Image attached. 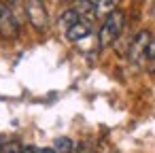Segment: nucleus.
Returning <instances> with one entry per match:
<instances>
[{
    "instance_id": "6",
    "label": "nucleus",
    "mask_w": 155,
    "mask_h": 153,
    "mask_svg": "<svg viewBox=\"0 0 155 153\" xmlns=\"http://www.w3.org/2000/svg\"><path fill=\"white\" fill-rule=\"evenodd\" d=\"M79 19H81V15H79V13H77L74 9H68V11H64V13L60 15L58 24H60L62 28H66V30H68V28H70L72 24H77Z\"/></svg>"
},
{
    "instance_id": "2",
    "label": "nucleus",
    "mask_w": 155,
    "mask_h": 153,
    "mask_svg": "<svg viewBox=\"0 0 155 153\" xmlns=\"http://www.w3.org/2000/svg\"><path fill=\"white\" fill-rule=\"evenodd\" d=\"M0 34L7 38H15L19 34V22L7 2H0Z\"/></svg>"
},
{
    "instance_id": "8",
    "label": "nucleus",
    "mask_w": 155,
    "mask_h": 153,
    "mask_svg": "<svg viewBox=\"0 0 155 153\" xmlns=\"http://www.w3.org/2000/svg\"><path fill=\"white\" fill-rule=\"evenodd\" d=\"M21 145L17 142V140H9V142H5L2 145V153H21Z\"/></svg>"
},
{
    "instance_id": "1",
    "label": "nucleus",
    "mask_w": 155,
    "mask_h": 153,
    "mask_svg": "<svg viewBox=\"0 0 155 153\" xmlns=\"http://www.w3.org/2000/svg\"><path fill=\"white\" fill-rule=\"evenodd\" d=\"M123 26H125V15L121 13V11H113V13H108L106 17H104V24H102V28H100V34H98V45L104 49V47H108V45H113L117 38H119V34L123 32Z\"/></svg>"
},
{
    "instance_id": "10",
    "label": "nucleus",
    "mask_w": 155,
    "mask_h": 153,
    "mask_svg": "<svg viewBox=\"0 0 155 153\" xmlns=\"http://www.w3.org/2000/svg\"><path fill=\"white\" fill-rule=\"evenodd\" d=\"M81 153H96V151H81Z\"/></svg>"
},
{
    "instance_id": "11",
    "label": "nucleus",
    "mask_w": 155,
    "mask_h": 153,
    "mask_svg": "<svg viewBox=\"0 0 155 153\" xmlns=\"http://www.w3.org/2000/svg\"><path fill=\"white\" fill-rule=\"evenodd\" d=\"M0 153H2V145H0Z\"/></svg>"
},
{
    "instance_id": "7",
    "label": "nucleus",
    "mask_w": 155,
    "mask_h": 153,
    "mask_svg": "<svg viewBox=\"0 0 155 153\" xmlns=\"http://www.w3.org/2000/svg\"><path fill=\"white\" fill-rule=\"evenodd\" d=\"M115 7H117V2L115 0H96L94 2V13H113L115 11Z\"/></svg>"
},
{
    "instance_id": "5",
    "label": "nucleus",
    "mask_w": 155,
    "mask_h": 153,
    "mask_svg": "<svg viewBox=\"0 0 155 153\" xmlns=\"http://www.w3.org/2000/svg\"><path fill=\"white\" fill-rule=\"evenodd\" d=\"M91 34V24L89 22H85V19H79L77 24H72L68 30H66V38L68 41H83V38H87Z\"/></svg>"
},
{
    "instance_id": "3",
    "label": "nucleus",
    "mask_w": 155,
    "mask_h": 153,
    "mask_svg": "<svg viewBox=\"0 0 155 153\" xmlns=\"http://www.w3.org/2000/svg\"><path fill=\"white\" fill-rule=\"evenodd\" d=\"M26 15H28V22L36 30H45L47 24H49L47 9H45L43 2H38V0H30V2H26Z\"/></svg>"
},
{
    "instance_id": "9",
    "label": "nucleus",
    "mask_w": 155,
    "mask_h": 153,
    "mask_svg": "<svg viewBox=\"0 0 155 153\" xmlns=\"http://www.w3.org/2000/svg\"><path fill=\"white\" fill-rule=\"evenodd\" d=\"M147 58L155 62V38H151V43H149V47H147Z\"/></svg>"
},
{
    "instance_id": "4",
    "label": "nucleus",
    "mask_w": 155,
    "mask_h": 153,
    "mask_svg": "<svg viewBox=\"0 0 155 153\" xmlns=\"http://www.w3.org/2000/svg\"><path fill=\"white\" fill-rule=\"evenodd\" d=\"M151 32L149 30H140L134 38H132V43H130V60L132 62H140L144 55H147V47H149V43H151Z\"/></svg>"
}]
</instances>
